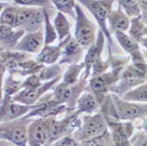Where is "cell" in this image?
Wrapping results in <instances>:
<instances>
[{
	"label": "cell",
	"mask_w": 147,
	"mask_h": 146,
	"mask_svg": "<svg viewBox=\"0 0 147 146\" xmlns=\"http://www.w3.org/2000/svg\"><path fill=\"white\" fill-rule=\"evenodd\" d=\"M28 123L26 119L14 120L7 122H1V138L6 139L17 146H26L28 142Z\"/></svg>",
	"instance_id": "7a4b0ae2"
},
{
	"label": "cell",
	"mask_w": 147,
	"mask_h": 146,
	"mask_svg": "<svg viewBox=\"0 0 147 146\" xmlns=\"http://www.w3.org/2000/svg\"><path fill=\"white\" fill-rule=\"evenodd\" d=\"M98 109V100L91 92H86L77 100V114H92Z\"/></svg>",
	"instance_id": "5bb4252c"
},
{
	"label": "cell",
	"mask_w": 147,
	"mask_h": 146,
	"mask_svg": "<svg viewBox=\"0 0 147 146\" xmlns=\"http://www.w3.org/2000/svg\"><path fill=\"white\" fill-rule=\"evenodd\" d=\"M114 107L117 116L122 120H133V119L147 116V105L137 104L131 101L120 100L117 97L113 98Z\"/></svg>",
	"instance_id": "52a82bcc"
},
{
	"label": "cell",
	"mask_w": 147,
	"mask_h": 146,
	"mask_svg": "<svg viewBox=\"0 0 147 146\" xmlns=\"http://www.w3.org/2000/svg\"><path fill=\"white\" fill-rule=\"evenodd\" d=\"M56 7L61 11V12H65L72 16V10L75 5V0H51Z\"/></svg>",
	"instance_id": "484cf974"
},
{
	"label": "cell",
	"mask_w": 147,
	"mask_h": 146,
	"mask_svg": "<svg viewBox=\"0 0 147 146\" xmlns=\"http://www.w3.org/2000/svg\"><path fill=\"white\" fill-rule=\"evenodd\" d=\"M15 4L25 5V6H36L49 8L52 5L51 0H12Z\"/></svg>",
	"instance_id": "4316f807"
},
{
	"label": "cell",
	"mask_w": 147,
	"mask_h": 146,
	"mask_svg": "<svg viewBox=\"0 0 147 146\" xmlns=\"http://www.w3.org/2000/svg\"><path fill=\"white\" fill-rule=\"evenodd\" d=\"M81 2L86 5L88 10L92 13V15L95 17L101 31L106 34L111 43V38L106 26V20L111 13L114 0H81Z\"/></svg>",
	"instance_id": "5b68a950"
},
{
	"label": "cell",
	"mask_w": 147,
	"mask_h": 146,
	"mask_svg": "<svg viewBox=\"0 0 147 146\" xmlns=\"http://www.w3.org/2000/svg\"><path fill=\"white\" fill-rule=\"evenodd\" d=\"M44 31H45V45H49L53 43L57 37V31L55 28L51 25L49 21V15L45 10V26H44Z\"/></svg>",
	"instance_id": "cb8c5ba5"
},
{
	"label": "cell",
	"mask_w": 147,
	"mask_h": 146,
	"mask_svg": "<svg viewBox=\"0 0 147 146\" xmlns=\"http://www.w3.org/2000/svg\"><path fill=\"white\" fill-rule=\"evenodd\" d=\"M84 64L80 65H71L70 68L65 72L64 77H63V83L67 85H74L78 81V75L80 74V71L84 68Z\"/></svg>",
	"instance_id": "603a6c76"
},
{
	"label": "cell",
	"mask_w": 147,
	"mask_h": 146,
	"mask_svg": "<svg viewBox=\"0 0 147 146\" xmlns=\"http://www.w3.org/2000/svg\"><path fill=\"white\" fill-rule=\"evenodd\" d=\"M144 34H147V28L144 29Z\"/></svg>",
	"instance_id": "d590c367"
},
{
	"label": "cell",
	"mask_w": 147,
	"mask_h": 146,
	"mask_svg": "<svg viewBox=\"0 0 147 146\" xmlns=\"http://www.w3.org/2000/svg\"><path fill=\"white\" fill-rule=\"evenodd\" d=\"M139 4L142 6V8L144 9L147 8V0H139Z\"/></svg>",
	"instance_id": "836d02e7"
},
{
	"label": "cell",
	"mask_w": 147,
	"mask_h": 146,
	"mask_svg": "<svg viewBox=\"0 0 147 146\" xmlns=\"http://www.w3.org/2000/svg\"><path fill=\"white\" fill-rule=\"evenodd\" d=\"M118 1L129 16L136 17L139 14L140 11L138 0H118Z\"/></svg>",
	"instance_id": "d4e9b609"
},
{
	"label": "cell",
	"mask_w": 147,
	"mask_h": 146,
	"mask_svg": "<svg viewBox=\"0 0 147 146\" xmlns=\"http://www.w3.org/2000/svg\"><path fill=\"white\" fill-rule=\"evenodd\" d=\"M34 106L24 105L14 101H3L1 105V122H7L17 120L20 117L28 114Z\"/></svg>",
	"instance_id": "30bf717a"
},
{
	"label": "cell",
	"mask_w": 147,
	"mask_h": 146,
	"mask_svg": "<svg viewBox=\"0 0 147 146\" xmlns=\"http://www.w3.org/2000/svg\"><path fill=\"white\" fill-rule=\"evenodd\" d=\"M69 38H70V35L67 38H65L63 41L60 42L58 45H56V46L45 45L42 50L40 52L39 55L37 56L36 61L40 63H46V64L54 63L63 53V48L66 45V43H67Z\"/></svg>",
	"instance_id": "8fae6325"
},
{
	"label": "cell",
	"mask_w": 147,
	"mask_h": 146,
	"mask_svg": "<svg viewBox=\"0 0 147 146\" xmlns=\"http://www.w3.org/2000/svg\"><path fill=\"white\" fill-rule=\"evenodd\" d=\"M141 42H142V44L147 48V38H143V39H141Z\"/></svg>",
	"instance_id": "e575fe53"
},
{
	"label": "cell",
	"mask_w": 147,
	"mask_h": 146,
	"mask_svg": "<svg viewBox=\"0 0 147 146\" xmlns=\"http://www.w3.org/2000/svg\"><path fill=\"white\" fill-rule=\"evenodd\" d=\"M106 130V122L101 114L86 115L83 118L81 126L73 132L72 137L76 141L82 143L103 135Z\"/></svg>",
	"instance_id": "6da1fadb"
},
{
	"label": "cell",
	"mask_w": 147,
	"mask_h": 146,
	"mask_svg": "<svg viewBox=\"0 0 147 146\" xmlns=\"http://www.w3.org/2000/svg\"><path fill=\"white\" fill-rule=\"evenodd\" d=\"M63 59L61 63H73L78 61L82 55V47L76 41L69 38L63 50Z\"/></svg>",
	"instance_id": "9a60e30c"
},
{
	"label": "cell",
	"mask_w": 147,
	"mask_h": 146,
	"mask_svg": "<svg viewBox=\"0 0 147 146\" xmlns=\"http://www.w3.org/2000/svg\"><path fill=\"white\" fill-rule=\"evenodd\" d=\"M52 146H78V143L72 137L68 136L56 141Z\"/></svg>",
	"instance_id": "4dcf8cb0"
},
{
	"label": "cell",
	"mask_w": 147,
	"mask_h": 146,
	"mask_svg": "<svg viewBox=\"0 0 147 146\" xmlns=\"http://www.w3.org/2000/svg\"><path fill=\"white\" fill-rule=\"evenodd\" d=\"M54 28L57 31L60 42L69 36L71 24L63 12H58L54 20Z\"/></svg>",
	"instance_id": "ac0fdd59"
},
{
	"label": "cell",
	"mask_w": 147,
	"mask_h": 146,
	"mask_svg": "<svg viewBox=\"0 0 147 146\" xmlns=\"http://www.w3.org/2000/svg\"><path fill=\"white\" fill-rule=\"evenodd\" d=\"M103 44H104L103 34H102V32L100 31L98 33V37L96 40V42L93 43L90 47L87 54L86 56V58H85V65H86V77L89 74L91 67H93V65H94L96 63L100 61V55H101Z\"/></svg>",
	"instance_id": "7c38bea8"
},
{
	"label": "cell",
	"mask_w": 147,
	"mask_h": 146,
	"mask_svg": "<svg viewBox=\"0 0 147 146\" xmlns=\"http://www.w3.org/2000/svg\"><path fill=\"white\" fill-rule=\"evenodd\" d=\"M130 146H147V133L134 137L130 142Z\"/></svg>",
	"instance_id": "1f68e13d"
},
{
	"label": "cell",
	"mask_w": 147,
	"mask_h": 146,
	"mask_svg": "<svg viewBox=\"0 0 147 146\" xmlns=\"http://www.w3.org/2000/svg\"><path fill=\"white\" fill-rule=\"evenodd\" d=\"M130 34L137 41H141V35L144 34V29L141 23L138 21V19L133 20L132 21V28L130 29Z\"/></svg>",
	"instance_id": "83f0119b"
},
{
	"label": "cell",
	"mask_w": 147,
	"mask_h": 146,
	"mask_svg": "<svg viewBox=\"0 0 147 146\" xmlns=\"http://www.w3.org/2000/svg\"><path fill=\"white\" fill-rule=\"evenodd\" d=\"M104 134L100 137L82 142V146H107V140L104 137Z\"/></svg>",
	"instance_id": "f1b7e54d"
},
{
	"label": "cell",
	"mask_w": 147,
	"mask_h": 146,
	"mask_svg": "<svg viewBox=\"0 0 147 146\" xmlns=\"http://www.w3.org/2000/svg\"><path fill=\"white\" fill-rule=\"evenodd\" d=\"M54 117H42L28 126V137L29 146H43L49 143Z\"/></svg>",
	"instance_id": "3957f363"
},
{
	"label": "cell",
	"mask_w": 147,
	"mask_h": 146,
	"mask_svg": "<svg viewBox=\"0 0 147 146\" xmlns=\"http://www.w3.org/2000/svg\"><path fill=\"white\" fill-rule=\"evenodd\" d=\"M57 80V77L55 79H52L51 81H49L42 85L37 86V87H25L22 91H20L19 94L13 95L11 97L12 101L21 103L24 105H28V106H34V104L38 101L44 92H46L53 85H54Z\"/></svg>",
	"instance_id": "ba28073f"
},
{
	"label": "cell",
	"mask_w": 147,
	"mask_h": 146,
	"mask_svg": "<svg viewBox=\"0 0 147 146\" xmlns=\"http://www.w3.org/2000/svg\"><path fill=\"white\" fill-rule=\"evenodd\" d=\"M16 18L17 8L13 6H7L1 12V25H5L12 28H16Z\"/></svg>",
	"instance_id": "7402d4cb"
},
{
	"label": "cell",
	"mask_w": 147,
	"mask_h": 146,
	"mask_svg": "<svg viewBox=\"0 0 147 146\" xmlns=\"http://www.w3.org/2000/svg\"><path fill=\"white\" fill-rule=\"evenodd\" d=\"M1 144H0V146H17L16 144H14L13 143L6 140V139H2L1 138V143H0Z\"/></svg>",
	"instance_id": "d6a6232c"
},
{
	"label": "cell",
	"mask_w": 147,
	"mask_h": 146,
	"mask_svg": "<svg viewBox=\"0 0 147 146\" xmlns=\"http://www.w3.org/2000/svg\"><path fill=\"white\" fill-rule=\"evenodd\" d=\"M78 114L76 113L63 118V120H55L51 127L50 137L48 143L51 144L63 137H68L81 126L82 122L78 119Z\"/></svg>",
	"instance_id": "8992f818"
},
{
	"label": "cell",
	"mask_w": 147,
	"mask_h": 146,
	"mask_svg": "<svg viewBox=\"0 0 147 146\" xmlns=\"http://www.w3.org/2000/svg\"><path fill=\"white\" fill-rule=\"evenodd\" d=\"M75 94L76 91L74 87L63 82L60 85H58L54 90L53 100H55L59 104L70 102L73 99Z\"/></svg>",
	"instance_id": "e0dca14e"
},
{
	"label": "cell",
	"mask_w": 147,
	"mask_h": 146,
	"mask_svg": "<svg viewBox=\"0 0 147 146\" xmlns=\"http://www.w3.org/2000/svg\"><path fill=\"white\" fill-rule=\"evenodd\" d=\"M45 44V36L42 30L37 32H28L18 42L15 49L26 53H40Z\"/></svg>",
	"instance_id": "9c48e42d"
},
{
	"label": "cell",
	"mask_w": 147,
	"mask_h": 146,
	"mask_svg": "<svg viewBox=\"0 0 147 146\" xmlns=\"http://www.w3.org/2000/svg\"><path fill=\"white\" fill-rule=\"evenodd\" d=\"M123 100L131 102H147V84L128 92Z\"/></svg>",
	"instance_id": "44dd1931"
},
{
	"label": "cell",
	"mask_w": 147,
	"mask_h": 146,
	"mask_svg": "<svg viewBox=\"0 0 147 146\" xmlns=\"http://www.w3.org/2000/svg\"><path fill=\"white\" fill-rule=\"evenodd\" d=\"M116 39L118 40L119 43L121 46L128 52L133 56L134 59H142L139 51H138V46L135 39H133L127 34H123V32H115Z\"/></svg>",
	"instance_id": "2e32d148"
},
{
	"label": "cell",
	"mask_w": 147,
	"mask_h": 146,
	"mask_svg": "<svg viewBox=\"0 0 147 146\" xmlns=\"http://www.w3.org/2000/svg\"><path fill=\"white\" fill-rule=\"evenodd\" d=\"M109 20L110 26L116 30V32H124L129 28V24L128 18L119 10L111 11Z\"/></svg>",
	"instance_id": "d6986e66"
},
{
	"label": "cell",
	"mask_w": 147,
	"mask_h": 146,
	"mask_svg": "<svg viewBox=\"0 0 147 146\" xmlns=\"http://www.w3.org/2000/svg\"><path fill=\"white\" fill-rule=\"evenodd\" d=\"M25 34L24 29L18 30L17 32L12 31V28L5 25H1V47L3 48H11L17 46L20 41L21 36Z\"/></svg>",
	"instance_id": "4fadbf2b"
},
{
	"label": "cell",
	"mask_w": 147,
	"mask_h": 146,
	"mask_svg": "<svg viewBox=\"0 0 147 146\" xmlns=\"http://www.w3.org/2000/svg\"><path fill=\"white\" fill-rule=\"evenodd\" d=\"M75 10L77 14L75 40L82 48L91 47L94 41V25L86 17L85 12L78 5H75Z\"/></svg>",
	"instance_id": "277c9868"
},
{
	"label": "cell",
	"mask_w": 147,
	"mask_h": 146,
	"mask_svg": "<svg viewBox=\"0 0 147 146\" xmlns=\"http://www.w3.org/2000/svg\"><path fill=\"white\" fill-rule=\"evenodd\" d=\"M34 7H19L17 8V18H16V28H22L24 29L32 20L34 11Z\"/></svg>",
	"instance_id": "ffe728a7"
},
{
	"label": "cell",
	"mask_w": 147,
	"mask_h": 146,
	"mask_svg": "<svg viewBox=\"0 0 147 146\" xmlns=\"http://www.w3.org/2000/svg\"><path fill=\"white\" fill-rule=\"evenodd\" d=\"M5 2V1H11V0H1V2Z\"/></svg>",
	"instance_id": "8d00e7d4"
},
{
	"label": "cell",
	"mask_w": 147,
	"mask_h": 146,
	"mask_svg": "<svg viewBox=\"0 0 147 146\" xmlns=\"http://www.w3.org/2000/svg\"><path fill=\"white\" fill-rule=\"evenodd\" d=\"M59 67L57 65H55V66H52L50 68H47L45 70H43V71L41 73L40 75V79L41 80H43V79H50L54 77L57 73L59 72Z\"/></svg>",
	"instance_id": "f546056e"
}]
</instances>
